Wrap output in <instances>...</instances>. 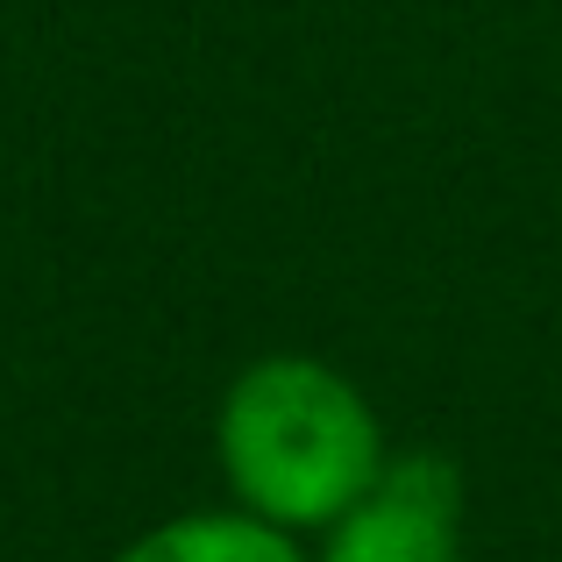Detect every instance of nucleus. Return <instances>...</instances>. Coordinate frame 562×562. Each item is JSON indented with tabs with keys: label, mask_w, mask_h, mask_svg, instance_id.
I'll return each instance as SVG.
<instances>
[{
	"label": "nucleus",
	"mask_w": 562,
	"mask_h": 562,
	"mask_svg": "<svg viewBox=\"0 0 562 562\" xmlns=\"http://www.w3.org/2000/svg\"><path fill=\"white\" fill-rule=\"evenodd\" d=\"M108 562H314V549L243 506H200V513H171V520L143 527Z\"/></svg>",
	"instance_id": "obj_3"
},
{
	"label": "nucleus",
	"mask_w": 562,
	"mask_h": 562,
	"mask_svg": "<svg viewBox=\"0 0 562 562\" xmlns=\"http://www.w3.org/2000/svg\"><path fill=\"white\" fill-rule=\"evenodd\" d=\"M214 463L228 506L306 541L371 492L392 463V441L357 378L285 349L228 378L214 406Z\"/></svg>",
	"instance_id": "obj_1"
},
{
	"label": "nucleus",
	"mask_w": 562,
	"mask_h": 562,
	"mask_svg": "<svg viewBox=\"0 0 562 562\" xmlns=\"http://www.w3.org/2000/svg\"><path fill=\"white\" fill-rule=\"evenodd\" d=\"M314 541V562H463V477L435 449H392L378 484Z\"/></svg>",
	"instance_id": "obj_2"
}]
</instances>
